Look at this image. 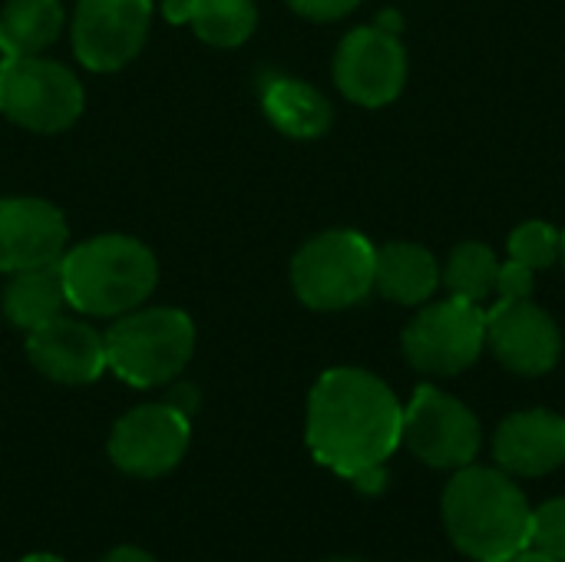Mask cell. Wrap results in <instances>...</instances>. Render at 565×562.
<instances>
[{"instance_id": "14", "label": "cell", "mask_w": 565, "mask_h": 562, "mask_svg": "<svg viewBox=\"0 0 565 562\" xmlns=\"http://www.w3.org/2000/svg\"><path fill=\"white\" fill-rule=\"evenodd\" d=\"M30 364L56 384H93L106 371V344L86 321L53 318L26 331Z\"/></svg>"}, {"instance_id": "28", "label": "cell", "mask_w": 565, "mask_h": 562, "mask_svg": "<svg viewBox=\"0 0 565 562\" xmlns=\"http://www.w3.org/2000/svg\"><path fill=\"white\" fill-rule=\"evenodd\" d=\"M99 562H159L152 553L139 550V547H116L113 553H106Z\"/></svg>"}, {"instance_id": "5", "label": "cell", "mask_w": 565, "mask_h": 562, "mask_svg": "<svg viewBox=\"0 0 565 562\" xmlns=\"http://www.w3.org/2000/svg\"><path fill=\"white\" fill-rule=\"evenodd\" d=\"M377 248L348 229L311 238L291 262L295 295L315 311H341L364 301L374 288Z\"/></svg>"}, {"instance_id": "4", "label": "cell", "mask_w": 565, "mask_h": 562, "mask_svg": "<svg viewBox=\"0 0 565 562\" xmlns=\"http://www.w3.org/2000/svg\"><path fill=\"white\" fill-rule=\"evenodd\" d=\"M106 368L132 388H159L185 371L195 351V325L179 308L126 311L103 335Z\"/></svg>"}, {"instance_id": "24", "label": "cell", "mask_w": 565, "mask_h": 562, "mask_svg": "<svg viewBox=\"0 0 565 562\" xmlns=\"http://www.w3.org/2000/svg\"><path fill=\"white\" fill-rule=\"evenodd\" d=\"M497 295L500 301H520L533 295V268L520 265L510 258V265H500V278H497Z\"/></svg>"}, {"instance_id": "1", "label": "cell", "mask_w": 565, "mask_h": 562, "mask_svg": "<svg viewBox=\"0 0 565 562\" xmlns=\"http://www.w3.org/2000/svg\"><path fill=\"white\" fill-rule=\"evenodd\" d=\"M305 437L321 467L361 494H381L384 464L404 441V404L371 371L334 368L311 388Z\"/></svg>"}, {"instance_id": "25", "label": "cell", "mask_w": 565, "mask_h": 562, "mask_svg": "<svg viewBox=\"0 0 565 562\" xmlns=\"http://www.w3.org/2000/svg\"><path fill=\"white\" fill-rule=\"evenodd\" d=\"M295 13L308 17V20H338L344 13H351L361 0H288Z\"/></svg>"}, {"instance_id": "22", "label": "cell", "mask_w": 565, "mask_h": 562, "mask_svg": "<svg viewBox=\"0 0 565 562\" xmlns=\"http://www.w3.org/2000/svg\"><path fill=\"white\" fill-rule=\"evenodd\" d=\"M559 232L546 222H523L513 235H510V258L526 265V268H550L559 258Z\"/></svg>"}, {"instance_id": "23", "label": "cell", "mask_w": 565, "mask_h": 562, "mask_svg": "<svg viewBox=\"0 0 565 562\" xmlns=\"http://www.w3.org/2000/svg\"><path fill=\"white\" fill-rule=\"evenodd\" d=\"M530 550H540L550 560L565 562V497L546 500L533 510Z\"/></svg>"}, {"instance_id": "17", "label": "cell", "mask_w": 565, "mask_h": 562, "mask_svg": "<svg viewBox=\"0 0 565 562\" xmlns=\"http://www.w3.org/2000/svg\"><path fill=\"white\" fill-rule=\"evenodd\" d=\"M265 116L291 139H318L331 126V103L308 83L278 76L262 93Z\"/></svg>"}, {"instance_id": "12", "label": "cell", "mask_w": 565, "mask_h": 562, "mask_svg": "<svg viewBox=\"0 0 565 562\" xmlns=\"http://www.w3.org/2000/svg\"><path fill=\"white\" fill-rule=\"evenodd\" d=\"M487 341L500 364L523 378L550 374L563 351L556 321L530 298L497 301L493 311H487Z\"/></svg>"}, {"instance_id": "8", "label": "cell", "mask_w": 565, "mask_h": 562, "mask_svg": "<svg viewBox=\"0 0 565 562\" xmlns=\"http://www.w3.org/2000/svg\"><path fill=\"white\" fill-rule=\"evenodd\" d=\"M401 444H407L411 454L434 470H460L477 460L483 447V431L477 414L463 401L424 384L404 407Z\"/></svg>"}, {"instance_id": "10", "label": "cell", "mask_w": 565, "mask_h": 562, "mask_svg": "<svg viewBox=\"0 0 565 562\" xmlns=\"http://www.w3.org/2000/svg\"><path fill=\"white\" fill-rule=\"evenodd\" d=\"M152 26V0H79L73 17V50L93 73L132 63Z\"/></svg>"}, {"instance_id": "31", "label": "cell", "mask_w": 565, "mask_h": 562, "mask_svg": "<svg viewBox=\"0 0 565 562\" xmlns=\"http://www.w3.org/2000/svg\"><path fill=\"white\" fill-rule=\"evenodd\" d=\"M559 238H563V245H559V258H563V265H565V232L559 235Z\"/></svg>"}, {"instance_id": "11", "label": "cell", "mask_w": 565, "mask_h": 562, "mask_svg": "<svg viewBox=\"0 0 565 562\" xmlns=\"http://www.w3.org/2000/svg\"><path fill=\"white\" fill-rule=\"evenodd\" d=\"M407 79V53L397 33L384 26L351 30L334 56L338 89L361 106H384L401 96Z\"/></svg>"}, {"instance_id": "29", "label": "cell", "mask_w": 565, "mask_h": 562, "mask_svg": "<svg viewBox=\"0 0 565 562\" xmlns=\"http://www.w3.org/2000/svg\"><path fill=\"white\" fill-rule=\"evenodd\" d=\"M510 562H556V560H550V556H543L540 550H523V553H516L513 560Z\"/></svg>"}, {"instance_id": "15", "label": "cell", "mask_w": 565, "mask_h": 562, "mask_svg": "<svg viewBox=\"0 0 565 562\" xmlns=\"http://www.w3.org/2000/svg\"><path fill=\"white\" fill-rule=\"evenodd\" d=\"M497 467L510 477H543L565 464V417L553 411H520L493 437Z\"/></svg>"}, {"instance_id": "30", "label": "cell", "mask_w": 565, "mask_h": 562, "mask_svg": "<svg viewBox=\"0 0 565 562\" xmlns=\"http://www.w3.org/2000/svg\"><path fill=\"white\" fill-rule=\"evenodd\" d=\"M20 562H63L60 556H53V553H30V556H23Z\"/></svg>"}, {"instance_id": "13", "label": "cell", "mask_w": 565, "mask_h": 562, "mask_svg": "<svg viewBox=\"0 0 565 562\" xmlns=\"http://www.w3.org/2000/svg\"><path fill=\"white\" fill-rule=\"evenodd\" d=\"M66 219L43 199H0V272L56 265L66 252Z\"/></svg>"}, {"instance_id": "7", "label": "cell", "mask_w": 565, "mask_h": 562, "mask_svg": "<svg viewBox=\"0 0 565 562\" xmlns=\"http://www.w3.org/2000/svg\"><path fill=\"white\" fill-rule=\"evenodd\" d=\"M487 344V311L467 298H447L424 308L404 331L407 361L437 378L467 371Z\"/></svg>"}, {"instance_id": "21", "label": "cell", "mask_w": 565, "mask_h": 562, "mask_svg": "<svg viewBox=\"0 0 565 562\" xmlns=\"http://www.w3.org/2000/svg\"><path fill=\"white\" fill-rule=\"evenodd\" d=\"M497 278H500L497 255L483 242H463L460 248H454V255L444 268L447 288L457 298H467L473 305H483L497 291Z\"/></svg>"}, {"instance_id": "33", "label": "cell", "mask_w": 565, "mask_h": 562, "mask_svg": "<svg viewBox=\"0 0 565 562\" xmlns=\"http://www.w3.org/2000/svg\"><path fill=\"white\" fill-rule=\"evenodd\" d=\"M0 53H3V33H0Z\"/></svg>"}, {"instance_id": "20", "label": "cell", "mask_w": 565, "mask_h": 562, "mask_svg": "<svg viewBox=\"0 0 565 562\" xmlns=\"http://www.w3.org/2000/svg\"><path fill=\"white\" fill-rule=\"evenodd\" d=\"M189 23L195 26L199 40L218 50H232L255 33L258 10L252 0H195Z\"/></svg>"}, {"instance_id": "6", "label": "cell", "mask_w": 565, "mask_h": 562, "mask_svg": "<svg viewBox=\"0 0 565 562\" xmlns=\"http://www.w3.org/2000/svg\"><path fill=\"white\" fill-rule=\"evenodd\" d=\"M0 113L30 132H63L83 113L79 79L43 56H3Z\"/></svg>"}, {"instance_id": "19", "label": "cell", "mask_w": 565, "mask_h": 562, "mask_svg": "<svg viewBox=\"0 0 565 562\" xmlns=\"http://www.w3.org/2000/svg\"><path fill=\"white\" fill-rule=\"evenodd\" d=\"M63 30L60 0H10L0 13L3 56H36Z\"/></svg>"}, {"instance_id": "2", "label": "cell", "mask_w": 565, "mask_h": 562, "mask_svg": "<svg viewBox=\"0 0 565 562\" xmlns=\"http://www.w3.org/2000/svg\"><path fill=\"white\" fill-rule=\"evenodd\" d=\"M450 543L473 562H510L530 550L533 507L500 467H460L444 490Z\"/></svg>"}, {"instance_id": "26", "label": "cell", "mask_w": 565, "mask_h": 562, "mask_svg": "<svg viewBox=\"0 0 565 562\" xmlns=\"http://www.w3.org/2000/svg\"><path fill=\"white\" fill-rule=\"evenodd\" d=\"M166 404H172L175 411H182L185 417L199 407V391L192 388V384H182V388H175L169 397H166Z\"/></svg>"}, {"instance_id": "32", "label": "cell", "mask_w": 565, "mask_h": 562, "mask_svg": "<svg viewBox=\"0 0 565 562\" xmlns=\"http://www.w3.org/2000/svg\"><path fill=\"white\" fill-rule=\"evenodd\" d=\"M328 562H361V560H328Z\"/></svg>"}, {"instance_id": "3", "label": "cell", "mask_w": 565, "mask_h": 562, "mask_svg": "<svg viewBox=\"0 0 565 562\" xmlns=\"http://www.w3.org/2000/svg\"><path fill=\"white\" fill-rule=\"evenodd\" d=\"M60 278L66 305L93 318H119L136 311L159 282L156 255L129 235H96L63 252Z\"/></svg>"}, {"instance_id": "16", "label": "cell", "mask_w": 565, "mask_h": 562, "mask_svg": "<svg viewBox=\"0 0 565 562\" xmlns=\"http://www.w3.org/2000/svg\"><path fill=\"white\" fill-rule=\"evenodd\" d=\"M440 285V265L437 258L414 242H391L377 248L374 262V288L397 301V305H420L427 301Z\"/></svg>"}, {"instance_id": "9", "label": "cell", "mask_w": 565, "mask_h": 562, "mask_svg": "<svg viewBox=\"0 0 565 562\" xmlns=\"http://www.w3.org/2000/svg\"><path fill=\"white\" fill-rule=\"evenodd\" d=\"M189 441L192 427L182 411L166 401L142 404L116 421L109 434V460L129 477L156 480L182 464Z\"/></svg>"}, {"instance_id": "27", "label": "cell", "mask_w": 565, "mask_h": 562, "mask_svg": "<svg viewBox=\"0 0 565 562\" xmlns=\"http://www.w3.org/2000/svg\"><path fill=\"white\" fill-rule=\"evenodd\" d=\"M192 10H195V0H162V13L169 23H189Z\"/></svg>"}, {"instance_id": "18", "label": "cell", "mask_w": 565, "mask_h": 562, "mask_svg": "<svg viewBox=\"0 0 565 562\" xmlns=\"http://www.w3.org/2000/svg\"><path fill=\"white\" fill-rule=\"evenodd\" d=\"M66 305L63 278H60V262L17 272L13 282L3 291V315L13 328L33 331L46 321H53Z\"/></svg>"}]
</instances>
